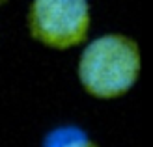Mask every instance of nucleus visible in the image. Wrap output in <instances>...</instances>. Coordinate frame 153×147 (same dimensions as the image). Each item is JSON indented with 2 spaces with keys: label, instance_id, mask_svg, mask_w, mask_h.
Wrapping results in <instances>:
<instances>
[{
  "label": "nucleus",
  "instance_id": "nucleus-2",
  "mask_svg": "<svg viewBox=\"0 0 153 147\" xmlns=\"http://www.w3.org/2000/svg\"><path fill=\"white\" fill-rule=\"evenodd\" d=\"M28 24L32 35L47 47H75L86 39L90 28L88 0H34Z\"/></svg>",
  "mask_w": 153,
  "mask_h": 147
},
{
  "label": "nucleus",
  "instance_id": "nucleus-4",
  "mask_svg": "<svg viewBox=\"0 0 153 147\" xmlns=\"http://www.w3.org/2000/svg\"><path fill=\"white\" fill-rule=\"evenodd\" d=\"M2 2H6V0H0V4H2Z\"/></svg>",
  "mask_w": 153,
  "mask_h": 147
},
{
  "label": "nucleus",
  "instance_id": "nucleus-1",
  "mask_svg": "<svg viewBox=\"0 0 153 147\" xmlns=\"http://www.w3.org/2000/svg\"><path fill=\"white\" fill-rule=\"evenodd\" d=\"M82 86L99 99L120 97L140 73L138 45L125 35H103L82 52L79 65Z\"/></svg>",
  "mask_w": 153,
  "mask_h": 147
},
{
  "label": "nucleus",
  "instance_id": "nucleus-3",
  "mask_svg": "<svg viewBox=\"0 0 153 147\" xmlns=\"http://www.w3.org/2000/svg\"><path fill=\"white\" fill-rule=\"evenodd\" d=\"M45 147H97V145L91 143L82 130L65 127V129L54 130L47 138Z\"/></svg>",
  "mask_w": 153,
  "mask_h": 147
}]
</instances>
